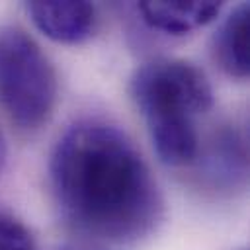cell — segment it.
I'll return each instance as SVG.
<instances>
[{
  "label": "cell",
  "instance_id": "6da1fadb",
  "mask_svg": "<svg viewBox=\"0 0 250 250\" xmlns=\"http://www.w3.org/2000/svg\"><path fill=\"white\" fill-rule=\"evenodd\" d=\"M49 186L66 229L96 246H121L152 227L158 188L137 145L117 125H68L49 156Z\"/></svg>",
  "mask_w": 250,
  "mask_h": 250
},
{
  "label": "cell",
  "instance_id": "7a4b0ae2",
  "mask_svg": "<svg viewBox=\"0 0 250 250\" xmlns=\"http://www.w3.org/2000/svg\"><path fill=\"white\" fill-rule=\"evenodd\" d=\"M129 92L160 162L172 168L195 162L199 119L215 100L207 74L188 59L158 57L135 68Z\"/></svg>",
  "mask_w": 250,
  "mask_h": 250
},
{
  "label": "cell",
  "instance_id": "3957f363",
  "mask_svg": "<svg viewBox=\"0 0 250 250\" xmlns=\"http://www.w3.org/2000/svg\"><path fill=\"white\" fill-rule=\"evenodd\" d=\"M59 98L55 64L18 25L0 27V111L21 131L41 129Z\"/></svg>",
  "mask_w": 250,
  "mask_h": 250
},
{
  "label": "cell",
  "instance_id": "277c9868",
  "mask_svg": "<svg viewBox=\"0 0 250 250\" xmlns=\"http://www.w3.org/2000/svg\"><path fill=\"white\" fill-rule=\"evenodd\" d=\"M23 12L47 39L62 45L88 41L100 25V12L92 2H25Z\"/></svg>",
  "mask_w": 250,
  "mask_h": 250
},
{
  "label": "cell",
  "instance_id": "5b68a950",
  "mask_svg": "<svg viewBox=\"0 0 250 250\" xmlns=\"http://www.w3.org/2000/svg\"><path fill=\"white\" fill-rule=\"evenodd\" d=\"M223 2H139L135 4L143 23L166 35H186L219 20Z\"/></svg>",
  "mask_w": 250,
  "mask_h": 250
},
{
  "label": "cell",
  "instance_id": "8992f818",
  "mask_svg": "<svg viewBox=\"0 0 250 250\" xmlns=\"http://www.w3.org/2000/svg\"><path fill=\"white\" fill-rule=\"evenodd\" d=\"M248 25H250L248 4L242 2L234 6L227 18H223L211 39L213 61L227 76L234 80L248 78V70H250Z\"/></svg>",
  "mask_w": 250,
  "mask_h": 250
},
{
  "label": "cell",
  "instance_id": "52a82bcc",
  "mask_svg": "<svg viewBox=\"0 0 250 250\" xmlns=\"http://www.w3.org/2000/svg\"><path fill=\"white\" fill-rule=\"evenodd\" d=\"M0 250H37L31 230L4 211H0Z\"/></svg>",
  "mask_w": 250,
  "mask_h": 250
},
{
  "label": "cell",
  "instance_id": "ba28073f",
  "mask_svg": "<svg viewBox=\"0 0 250 250\" xmlns=\"http://www.w3.org/2000/svg\"><path fill=\"white\" fill-rule=\"evenodd\" d=\"M6 160H8V145H6V137H4V133L0 129V176H2V172L6 168Z\"/></svg>",
  "mask_w": 250,
  "mask_h": 250
}]
</instances>
